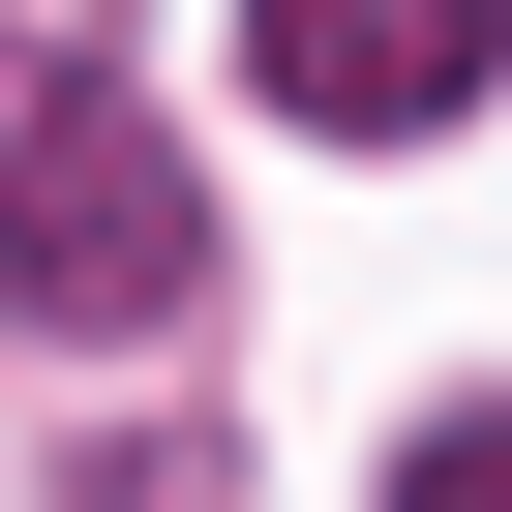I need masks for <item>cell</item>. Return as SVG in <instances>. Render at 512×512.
I'll return each mask as SVG.
<instances>
[{
    "instance_id": "6da1fadb",
    "label": "cell",
    "mask_w": 512,
    "mask_h": 512,
    "mask_svg": "<svg viewBox=\"0 0 512 512\" xmlns=\"http://www.w3.org/2000/svg\"><path fill=\"white\" fill-rule=\"evenodd\" d=\"M211 302V181L91 31H0V332H181Z\"/></svg>"
},
{
    "instance_id": "7a4b0ae2",
    "label": "cell",
    "mask_w": 512,
    "mask_h": 512,
    "mask_svg": "<svg viewBox=\"0 0 512 512\" xmlns=\"http://www.w3.org/2000/svg\"><path fill=\"white\" fill-rule=\"evenodd\" d=\"M241 31H272V121H332V151H422V121H482L512 0H241Z\"/></svg>"
}]
</instances>
